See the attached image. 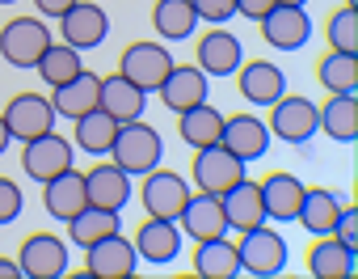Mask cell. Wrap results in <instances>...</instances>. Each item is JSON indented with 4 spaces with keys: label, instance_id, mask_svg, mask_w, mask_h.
Returning <instances> with one entry per match:
<instances>
[{
    "label": "cell",
    "instance_id": "ee69618b",
    "mask_svg": "<svg viewBox=\"0 0 358 279\" xmlns=\"http://www.w3.org/2000/svg\"><path fill=\"white\" fill-rule=\"evenodd\" d=\"M278 5H299V9H303V5H308V0H278Z\"/></svg>",
    "mask_w": 358,
    "mask_h": 279
},
{
    "label": "cell",
    "instance_id": "4dcf8cb0",
    "mask_svg": "<svg viewBox=\"0 0 358 279\" xmlns=\"http://www.w3.org/2000/svg\"><path fill=\"white\" fill-rule=\"evenodd\" d=\"M72 123H76V149H80L85 157H110V144H114L118 123H114L101 106H93L89 114H80V118H72Z\"/></svg>",
    "mask_w": 358,
    "mask_h": 279
},
{
    "label": "cell",
    "instance_id": "83f0119b",
    "mask_svg": "<svg viewBox=\"0 0 358 279\" xmlns=\"http://www.w3.org/2000/svg\"><path fill=\"white\" fill-rule=\"evenodd\" d=\"M341 199H337V191H324V186H312V191H303V203H299V229L308 233V237H329L333 233V224H337V216H341Z\"/></svg>",
    "mask_w": 358,
    "mask_h": 279
},
{
    "label": "cell",
    "instance_id": "d590c367",
    "mask_svg": "<svg viewBox=\"0 0 358 279\" xmlns=\"http://www.w3.org/2000/svg\"><path fill=\"white\" fill-rule=\"evenodd\" d=\"M329 47L358 55V9H354V5H341V9L329 18Z\"/></svg>",
    "mask_w": 358,
    "mask_h": 279
},
{
    "label": "cell",
    "instance_id": "9c48e42d",
    "mask_svg": "<svg viewBox=\"0 0 358 279\" xmlns=\"http://www.w3.org/2000/svg\"><path fill=\"white\" fill-rule=\"evenodd\" d=\"M135 266H139V254H135L131 237H122V233H110L85 250V275H93V279H127V275H135Z\"/></svg>",
    "mask_w": 358,
    "mask_h": 279
},
{
    "label": "cell",
    "instance_id": "3957f363",
    "mask_svg": "<svg viewBox=\"0 0 358 279\" xmlns=\"http://www.w3.org/2000/svg\"><path fill=\"white\" fill-rule=\"evenodd\" d=\"M236 254H241V271H245V275L274 279V275H282V271H287V241H282V233H278V229L257 224V229L241 233Z\"/></svg>",
    "mask_w": 358,
    "mask_h": 279
},
{
    "label": "cell",
    "instance_id": "d6986e66",
    "mask_svg": "<svg viewBox=\"0 0 358 279\" xmlns=\"http://www.w3.org/2000/svg\"><path fill=\"white\" fill-rule=\"evenodd\" d=\"M177 229L182 237H194V241H207V237H224L228 233V220H224V207H220V195H207V191H190L182 216H177Z\"/></svg>",
    "mask_w": 358,
    "mask_h": 279
},
{
    "label": "cell",
    "instance_id": "7bdbcfd3",
    "mask_svg": "<svg viewBox=\"0 0 358 279\" xmlns=\"http://www.w3.org/2000/svg\"><path fill=\"white\" fill-rule=\"evenodd\" d=\"M9 140H13V135H9V127H5V114H0V157L9 153Z\"/></svg>",
    "mask_w": 358,
    "mask_h": 279
},
{
    "label": "cell",
    "instance_id": "ab89813d",
    "mask_svg": "<svg viewBox=\"0 0 358 279\" xmlns=\"http://www.w3.org/2000/svg\"><path fill=\"white\" fill-rule=\"evenodd\" d=\"M274 5H278V0H236V13L249 18V22H262Z\"/></svg>",
    "mask_w": 358,
    "mask_h": 279
},
{
    "label": "cell",
    "instance_id": "bcb514c9",
    "mask_svg": "<svg viewBox=\"0 0 358 279\" xmlns=\"http://www.w3.org/2000/svg\"><path fill=\"white\" fill-rule=\"evenodd\" d=\"M345 5H354V0H345Z\"/></svg>",
    "mask_w": 358,
    "mask_h": 279
},
{
    "label": "cell",
    "instance_id": "603a6c76",
    "mask_svg": "<svg viewBox=\"0 0 358 279\" xmlns=\"http://www.w3.org/2000/svg\"><path fill=\"white\" fill-rule=\"evenodd\" d=\"M85 203H89V199H85V174H80L76 165L43 182V207H47V216H51V220L68 224Z\"/></svg>",
    "mask_w": 358,
    "mask_h": 279
},
{
    "label": "cell",
    "instance_id": "4fadbf2b",
    "mask_svg": "<svg viewBox=\"0 0 358 279\" xmlns=\"http://www.w3.org/2000/svg\"><path fill=\"white\" fill-rule=\"evenodd\" d=\"M245 178V161L232 157L224 144L211 149H194V186L207 195H224L228 186H236Z\"/></svg>",
    "mask_w": 358,
    "mask_h": 279
},
{
    "label": "cell",
    "instance_id": "44dd1931",
    "mask_svg": "<svg viewBox=\"0 0 358 279\" xmlns=\"http://www.w3.org/2000/svg\"><path fill=\"white\" fill-rule=\"evenodd\" d=\"M232 76H236V85H241V97L253 102V106H270V102H278V97L287 93V76H282V68L270 64V60H249V64H241Z\"/></svg>",
    "mask_w": 358,
    "mask_h": 279
},
{
    "label": "cell",
    "instance_id": "836d02e7",
    "mask_svg": "<svg viewBox=\"0 0 358 279\" xmlns=\"http://www.w3.org/2000/svg\"><path fill=\"white\" fill-rule=\"evenodd\" d=\"M316 81H320L329 93H354V89H358V55H350V51H329V55L316 64Z\"/></svg>",
    "mask_w": 358,
    "mask_h": 279
},
{
    "label": "cell",
    "instance_id": "7a4b0ae2",
    "mask_svg": "<svg viewBox=\"0 0 358 279\" xmlns=\"http://www.w3.org/2000/svg\"><path fill=\"white\" fill-rule=\"evenodd\" d=\"M270 135H278L282 144H308L320 131V110L312 97L303 93H282L278 102H270Z\"/></svg>",
    "mask_w": 358,
    "mask_h": 279
},
{
    "label": "cell",
    "instance_id": "52a82bcc",
    "mask_svg": "<svg viewBox=\"0 0 358 279\" xmlns=\"http://www.w3.org/2000/svg\"><path fill=\"white\" fill-rule=\"evenodd\" d=\"M68 262H72L68 241L55 233H34L17 250V266L26 279H59V275H68Z\"/></svg>",
    "mask_w": 358,
    "mask_h": 279
},
{
    "label": "cell",
    "instance_id": "60d3db41",
    "mask_svg": "<svg viewBox=\"0 0 358 279\" xmlns=\"http://www.w3.org/2000/svg\"><path fill=\"white\" fill-rule=\"evenodd\" d=\"M34 5H38V13H43V18H64V13L76 5V0H34Z\"/></svg>",
    "mask_w": 358,
    "mask_h": 279
},
{
    "label": "cell",
    "instance_id": "f6af8a7d",
    "mask_svg": "<svg viewBox=\"0 0 358 279\" xmlns=\"http://www.w3.org/2000/svg\"><path fill=\"white\" fill-rule=\"evenodd\" d=\"M0 5H13V0H0Z\"/></svg>",
    "mask_w": 358,
    "mask_h": 279
},
{
    "label": "cell",
    "instance_id": "8992f818",
    "mask_svg": "<svg viewBox=\"0 0 358 279\" xmlns=\"http://www.w3.org/2000/svg\"><path fill=\"white\" fill-rule=\"evenodd\" d=\"M177 60L169 55V47L164 43H148V39H139V43H131L127 51H122V60H118V72L131 81V85H139L143 93H156V85L169 76V68H173Z\"/></svg>",
    "mask_w": 358,
    "mask_h": 279
},
{
    "label": "cell",
    "instance_id": "ffe728a7",
    "mask_svg": "<svg viewBox=\"0 0 358 279\" xmlns=\"http://www.w3.org/2000/svg\"><path fill=\"white\" fill-rule=\"evenodd\" d=\"M194 60H199V68H203L207 76H232V72L245 64V47H241V39H236L232 30L215 26L211 34H203V39H199Z\"/></svg>",
    "mask_w": 358,
    "mask_h": 279
},
{
    "label": "cell",
    "instance_id": "1f68e13d",
    "mask_svg": "<svg viewBox=\"0 0 358 279\" xmlns=\"http://www.w3.org/2000/svg\"><path fill=\"white\" fill-rule=\"evenodd\" d=\"M152 26L164 43H182L194 34L199 18H194V5L190 0H156L152 5Z\"/></svg>",
    "mask_w": 358,
    "mask_h": 279
},
{
    "label": "cell",
    "instance_id": "8fae6325",
    "mask_svg": "<svg viewBox=\"0 0 358 279\" xmlns=\"http://www.w3.org/2000/svg\"><path fill=\"white\" fill-rule=\"evenodd\" d=\"M5 114V127H9V135L13 140H34V135H43V131H51L55 127V106H51V97H43V93H17V97H9V106L0 110Z\"/></svg>",
    "mask_w": 358,
    "mask_h": 279
},
{
    "label": "cell",
    "instance_id": "ba28073f",
    "mask_svg": "<svg viewBox=\"0 0 358 279\" xmlns=\"http://www.w3.org/2000/svg\"><path fill=\"white\" fill-rule=\"evenodd\" d=\"M139 199H143V212H148V216H156V220H177V216H182V207H186V199H190V186H186L182 174L156 165L152 174H143Z\"/></svg>",
    "mask_w": 358,
    "mask_h": 279
},
{
    "label": "cell",
    "instance_id": "30bf717a",
    "mask_svg": "<svg viewBox=\"0 0 358 279\" xmlns=\"http://www.w3.org/2000/svg\"><path fill=\"white\" fill-rule=\"evenodd\" d=\"M55 22H59L64 43L76 47V51H93V47H101L106 34H110V18H106V9L97 5V0H76V5H72L64 18H55Z\"/></svg>",
    "mask_w": 358,
    "mask_h": 279
},
{
    "label": "cell",
    "instance_id": "277c9868",
    "mask_svg": "<svg viewBox=\"0 0 358 279\" xmlns=\"http://www.w3.org/2000/svg\"><path fill=\"white\" fill-rule=\"evenodd\" d=\"M72 157H76V153H72V140H68V135H59L55 127L22 144V170H26L38 186H43L47 178H55V174L72 170Z\"/></svg>",
    "mask_w": 358,
    "mask_h": 279
},
{
    "label": "cell",
    "instance_id": "e575fe53",
    "mask_svg": "<svg viewBox=\"0 0 358 279\" xmlns=\"http://www.w3.org/2000/svg\"><path fill=\"white\" fill-rule=\"evenodd\" d=\"M38 72H43V81L55 89V85H64V81H72L80 68H85V60H80V51L76 47H68V43H47V51L38 55V64H34Z\"/></svg>",
    "mask_w": 358,
    "mask_h": 279
},
{
    "label": "cell",
    "instance_id": "f1b7e54d",
    "mask_svg": "<svg viewBox=\"0 0 358 279\" xmlns=\"http://www.w3.org/2000/svg\"><path fill=\"white\" fill-rule=\"evenodd\" d=\"M194 275H203V279H236L241 275V254L228 241V233L199 241V250H194Z\"/></svg>",
    "mask_w": 358,
    "mask_h": 279
},
{
    "label": "cell",
    "instance_id": "6da1fadb",
    "mask_svg": "<svg viewBox=\"0 0 358 279\" xmlns=\"http://www.w3.org/2000/svg\"><path fill=\"white\" fill-rule=\"evenodd\" d=\"M110 161H114L122 174L143 178V174H152V170L164 161V140H160V131L148 127L143 118H127V123H118V131H114Z\"/></svg>",
    "mask_w": 358,
    "mask_h": 279
},
{
    "label": "cell",
    "instance_id": "b9f144b4",
    "mask_svg": "<svg viewBox=\"0 0 358 279\" xmlns=\"http://www.w3.org/2000/svg\"><path fill=\"white\" fill-rule=\"evenodd\" d=\"M0 279H22V266H17V258H0Z\"/></svg>",
    "mask_w": 358,
    "mask_h": 279
},
{
    "label": "cell",
    "instance_id": "8d00e7d4",
    "mask_svg": "<svg viewBox=\"0 0 358 279\" xmlns=\"http://www.w3.org/2000/svg\"><path fill=\"white\" fill-rule=\"evenodd\" d=\"M22 207H26V195H22V186H17L13 178H0V229H5V224H13V220L22 216Z\"/></svg>",
    "mask_w": 358,
    "mask_h": 279
},
{
    "label": "cell",
    "instance_id": "74e56055",
    "mask_svg": "<svg viewBox=\"0 0 358 279\" xmlns=\"http://www.w3.org/2000/svg\"><path fill=\"white\" fill-rule=\"evenodd\" d=\"M190 5H194V18L211 26H224L236 18V0H190Z\"/></svg>",
    "mask_w": 358,
    "mask_h": 279
},
{
    "label": "cell",
    "instance_id": "5bb4252c",
    "mask_svg": "<svg viewBox=\"0 0 358 279\" xmlns=\"http://www.w3.org/2000/svg\"><path fill=\"white\" fill-rule=\"evenodd\" d=\"M156 93H160L164 110L182 114V110H190V106L207 102L211 85H207V72H203L199 64H173V68H169V76L156 85Z\"/></svg>",
    "mask_w": 358,
    "mask_h": 279
},
{
    "label": "cell",
    "instance_id": "5b68a950",
    "mask_svg": "<svg viewBox=\"0 0 358 279\" xmlns=\"http://www.w3.org/2000/svg\"><path fill=\"white\" fill-rule=\"evenodd\" d=\"M47 43H51V26L43 18H13L0 30V60H9L13 68H34Z\"/></svg>",
    "mask_w": 358,
    "mask_h": 279
},
{
    "label": "cell",
    "instance_id": "2e32d148",
    "mask_svg": "<svg viewBox=\"0 0 358 279\" xmlns=\"http://www.w3.org/2000/svg\"><path fill=\"white\" fill-rule=\"evenodd\" d=\"M257 26H262V39H266L274 51H299V47H308V39H312V18H308L299 5H274Z\"/></svg>",
    "mask_w": 358,
    "mask_h": 279
},
{
    "label": "cell",
    "instance_id": "4316f807",
    "mask_svg": "<svg viewBox=\"0 0 358 279\" xmlns=\"http://www.w3.org/2000/svg\"><path fill=\"white\" fill-rule=\"evenodd\" d=\"M220 131H224V110H215L211 102H199V106L177 114V135H182V144H190V149L220 144Z\"/></svg>",
    "mask_w": 358,
    "mask_h": 279
},
{
    "label": "cell",
    "instance_id": "f546056e",
    "mask_svg": "<svg viewBox=\"0 0 358 279\" xmlns=\"http://www.w3.org/2000/svg\"><path fill=\"white\" fill-rule=\"evenodd\" d=\"M320 110V131L337 144H354L358 140V97L354 93H333Z\"/></svg>",
    "mask_w": 358,
    "mask_h": 279
},
{
    "label": "cell",
    "instance_id": "f35d334b",
    "mask_svg": "<svg viewBox=\"0 0 358 279\" xmlns=\"http://www.w3.org/2000/svg\"><path fill=\"white\" fill-rule=\"evenodd\" d=\"M333 237H341L345 245H354L358 250V207H341V216H337V224H333Z\"/></svg>",
    "mask_w": 358,
    "mask_h": 279
},
{
    "label": "cell",
    "instance_id": "cb8c5ba5",
    "mask_svg": "<svg viewBox=\"0 0 358 279\" xmlns=\"http://www.w3.org/2000/svg\"><path fill=\"white\" fill-rule=\"evenodd\" d=\"M97 102H101V76L89 72V68H80L72 81H64V85L51 89V106H55L59 118H80V114H89Z\"/></svg>",
    "mask_w": 358,
    "mask_h": 279
},
{
    "label": "cell",
    "instance_id": "e0dca14e",
    "mask_svg": "<svg viewBox=\"0 0 358 279\" xmlns=\"http://www.w3.org/2000/svg\"><path fill=\"white\" fill-rule=\"evenodd\" d=\"M220 207H224V220H228V229H236V233H249V229H257V224H270L266 220V203H262V186L245 174L236 186H228L224 195H220Z\"/></svg>",
    "mask_w": 358,
    "mask_h": 279
},
{
    "label": "cell",
    "instance_id": "7c38bea8",
    "mask_svg": "<svg viewBox=\"0 0 358 279\" xmlns=\"http://www.w3.org/2000/svg\"><path fill=\"white\" fill-rule=\"evenodd\" d=\"M270 127L257 118V114H224V131H220V144L232 153V157H241L245 165L249 161H257V157H266L270 153Z\"/></svg>",
    "mask_w": 358,
    "mask_h": 279
},
{
    "label": "cell",
    "instance_id": "7402d4cb",
    "mask_svg": "<svg viewBox=\"0 0 358 279\" xmlns=\"http://www.w3.org/2000/svg\"><path fill=\"white\" fill-rule=\"evenodd\" d=\"M131 174H122L114 161H101L85 174V199L93 207H110V212H122L131 203Z\"/></svg>",
    "mask_w": 358,
    "mask_h": 279
},
{
    "label": "cell",
    "instance_id": "d4e9b609",
    "mask_svg": "<svg viewBox=\"0 0 358 279\" xmlns=\"http://www.w3.org/2000/svg\"><path fill=\"white\" fill-rule=\"evenodd\" d=\"M354 258H358V250L345 245L341 237H333V233L316 237V245L308 250V275H316V279H350Z\"/></svg>",
    "mask_w": 358,
    "mask_h": 279
},
{
    "label": "cell",
    "instance_id": "d6a6232c",
    "mask_svg": "<svg viewBox=\"0 0 358 279\" xmlns=\"http://www.w3.org/2000/svg\"><path fill=\"white\" fill-rule=\"evenodd\" d=\"M118 229H122V224H118V212L93 207V203H85V207L68 220V237H72L76 250H89L93 241H101V237H110V233H118Z\"/></svg>",
    "mask_w": 358,
    "mask_h": 279
},
{
    "label": "cell",
    "instance_id": "484cf974",
    "mask_svg": "<svg viewBox=\"0 0 358 279\" xmlns=\"http://www.w3.org/2000/svg\"><path fill=\"white\" fill-rule=\"evenodd\" d=\"M114 123H127V118H143V106H148V93L139 85H131L122 72H110L101 76V102H97Z\"/></svg>",
    "mask_w": 358,
    "mask_h": 279
},
{
    "label": "cell",
    "instance_id": "9a60e30c",
    "mask_svg": "<svg viewBox=\"0 0 358 279\" xmlns=\"http://www.w3.org/2000/svg\"><path fill=\"white\" fill-rule=\"evenodd\" d=\"M131 245H135L139 262L169 266V262H177V254H182V229H177V220H156V216H148V220L135 229Z\"/></svg>",
    "mask_w": 358,
    "mask_h": 279
},
{
    "label": "cell",
    "instance_id": "ac0fdd59",
    "mask_svg": "<svg viewBox=\"0 0 358 279\" xmlns=\"http://www.w3.org/2000/svg\"><path fill=\"white\" fill-rule=\"evenodd\" d=\"M262 203H266V220H274V224H291L295 216H299V203H303V182L295 178V174H287V170H274V174H266L262 182Z\"/></svg>",
    "mask_w": 358,
    "mask_h": 279
}]
</instances>
